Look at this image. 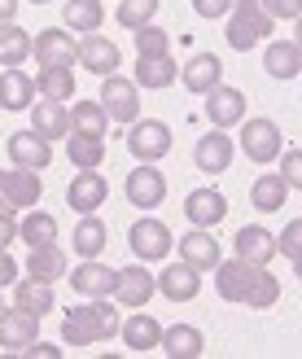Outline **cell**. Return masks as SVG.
Here are the masks:
<instances>
[{
	"instance_id": "6da1fadb",
	"label": "cell",
	"mask_w": 302,
	"mask_h": 359,
	"mask_svg": "<svg viewBox=\"0 0 302 359\" xmlns=\"http://www.w3.org/2000/svg\"><path fill=\"white\" fill-rule=\"evenodd\" d=\"M276 27V18L259 5V0H233V9H228V48H237V53H250L259 48L263 40L272 35Z\"/></svg>"
},
{
	"instance_id": "7a4b0ae2",
	"label": "cell",
	"mask_w": 302,
	"mask_h": 359,
	"mask_svg": "<svg viewBox=\"0 0 302 359\" xmlns=\"http://www.w3.org/2000/svg\"><path fill=\"white\" fill-rule=\"evenodd\" d=\"M237 149L250 158V163L268 167V163H276V158H280V149H285V136H280V128H276L272 118H241Z\"/></svg>"
},
{
	"instance_id": "3957f363",
	"label": "cell",
	"mask_w": 302,
	"mask_h": 359,
	"mask_svg": "<svg viewBox=\"0 0 302 359\" xmlns=\"http://www.w3.org/2000/svg\"><path fill=\"white\" fill-rule=\"evenodd\" d=\"M44 197V184H40V171L31 167H5L0 171V210H31L35 202Z\"/></svg>"
},
{
	"instance_id": "277c9868",
	"label": "cell",
	"mask_w": 302,
	"mask_h": 359,
	"mask_svg": "<svg viewBox=\"0 0 302 359\" xmlns=\"http://www.w3.org/2000/svg\"><path fill=\"white\" fill-rule=\"evenodd\" d=\"M128 245H132V255L140 259V263H163L171 250H175V237H171V228L163 224V219H136L132 224V232H128Z\"/></svg>"
},
{
	"instance_id": "5b68a950",
	"label": "cell",
	"mask_w": 302,
	"mask_h": 359,
	"mask_svg": "<svg viewBox=\"0 0 302 359\" xmlns=\"http://www.w3.org/2000/svg\"><path fill=\"white\" fill-rule=\"evenodd\" d=\"M101 110L110 114V123H136L140 118V88H136V79H123L118 70L105 75V83H101Z\"/></svg>"
},
{
	"instance_id": "8992f818",
	"label": "cell",
	"mask_w": 302,
	"mask_h": 359,
	"mask_svg": "<svg viewBox=\"0 0 302 359\" xmlns=\"http://www.w3.org/2000/svg\"><path fill=\"white\" fill-rule=\"evenodd\" d=\"M128 154L136 163H158V158L171 154V128L158 118H136L128 132Z\"/></svg>"
},
{
	"instance_id": "52a82bcc",
	"label": "cell",
	"mask_w": 302,
	"mask_h": 359,
	"mask_svg": "<svg viewBox=\"0 0 302 359\" xmlns=\"http://www.w3.org/2000/svg\"><path fill=\"white\" fill-rule=\"evenodd\" d=\"M158 294V276L149 272L145 263H132V267H114V302H123V307H145V302Z\"/></svg>"
},
{
	"instance_id": "ba28073f",
	"label": "cell",
	"mask_w": 302,
	"mask_h": 359,
	"mask_svg": "<svg viewBox=\"0 0 302 359\" xmlns=\"http://www.w3.org/2000/svg\"><path fill=\"white\" fill-rule=\"evenodd\" d=\"M31 57L40 66H75L79 40L66 27H44L40 35H31Z\"/></svg>"
},
{
	"instance_id": "9c48e42d",
	"label": "cell",
	"mask_w": 302,
	"mask_h": 359,
	"mask_svg": "<svg viewBox=\"0 0 302 359\" xmlns=\"http://www.w3.org/2000/svg\"><path fill=\"white\" fill-rule=\"evenodd\" d=\"M35 337H40V316H31L22 311L13 302V307L0 311V351H9V355H22Z\"/></svg>"
},
{
	"instance_id": "30bf717a",
	"label": "cell",
	"mask_w": 302,
	"mask_h": 359,
	"mask_svg": "<svg viewBox=\"0 0 302 359\" xmlns=\"http://www.w3.org/2000/svg\"><path fill=\"white\" fill-rule=\"evenodd\" d=\"M233 158H237V145H233V136H228L224 128L206 132L198 145H193V167L206 171V175H224L228 167H233Z\"/></svg>"
},
{
	"instance_id": "8fae6325",
	"label": "cell",
	"mask_w": 302,
	"mask_h": 359,
	"mask_svg": "<svg viewBox=\"0 0 302 359\" xmlns=\"http://www.w3.org/2000/svg\"><path fill=\"white\" fill-rule=\"evenodd\" d=\"M128 202L136 210H153V206H163V197H167V175L158 171V163H140L132 175H128Z\"/></svg>"
},
{
	"instance_id": "7c38bea8",
	"label": "cell",
	"mask_w": 302,
	"mask_h": 359,
	"mask_svg": "<svg viewBox=\"0 0 302 359\" xmlns=\"http://www.w3.org/2000/svg\"><path fill=\"white\" fill-rule=\"evenodd\" d=\"M118 62H123V53H118V44L114 40H105L101 31H88L83 40H79V57H75V66H83L88 75H114L118 70Z\"/></svg>"
},
{
	"instance_id": "4fadbf2b",
	"label": "cell",
	"mask_w": 302,
	"mask_h": 359,
	"mask_svg": "<svg viewBox=\"0 0 302 359\" xmlns=\"http://www.w3.org/2000/svg\"><path fill=\"white\" fill-rule=\"evenodd\" d=\"M62 342L66 346H79V351L101 342V325H97V311H92V302H88V298L79 302V307H66L62 311Z\"/></svg>"
},
{
	"instance_id": "5bb4252c",
	"label": "cell",
	"mask_w": 302,
	"mask_h": 359,
	"mask_svg": "<svg viewBox=\"0 0 302 359\" xmlns=\"http://www.w3.org/2000/svg\"><path fill=\"white\" fill-rule=\"evenodd\" d=\"M206 118L215 123V128H224V132L237 128V123L245 118V93H241V88H228V83L219 79V83L206 93Z\"/></svg>"
},
{
	"instance_id": "9a60e30c",
	"label": "cell",
	"mask_w": 302,
	"mask_h": 359,
	"mask_svg": "<svg viewBox=\"0 0 302 359\" xmlns=\"http://www.w3.org/2000/svg\"><path fill=\"white\" fill-rule=\"evenodd\" d=\"M184 219L193 224V228H215V224H224L228 219V197L219 193V189H193L188 197H184Z\"/></svg>"
},
{
	"instance_id": "2e32d148",
	"label": "cell",
	"mask_w": 302,
	"mask_h": 359,
	"mask_svg": "<svg viewBox=\"0 0 302 359\" xmlns=\"http://www.w3.org/2000/svg\"><path fill=\"white\" fill-rule=\"evenodd\" d=\"M105 197H110V184L101 180V171H79L75 180H70V189H66V202L75 215H97L105 206Z\"/></svg>"
},
{
	"instance_id": "e0dca14e",
	"label": "cell",
	"mask_w": 302,
	"mask_h": 359,
	"mask_svg": "<svg viewBox=\"0 0 302 359\" xmlns=\"http://www.w3.org/2000/svg\"><path fill=\"white\" fill-rule=\"evenodd\" d=\"M31 132L44 136L48 145L53 140H66L70 136V105L66 101H48V97L31 101Z\"/></svg>"
},
{
	"instance_id": "ac0fdd59",
	"label": "cell",
	"mask_w": 302,
	"mask_h": 359,
	"mask_svg": "<svg viewBox=\"0 0 302 359\" xmlns=\"http://www.w3.org/2000/svg\"><path fill=\"white\" fill-rule=\"evenodd\" d=\"M175 250H180V259L188 267H198V272H215V263L224 259V250H219V241H215L210 228H188Z\"/></svg>"
},
{
	"instance_id": "d6986e66",
	"label": "cell",
	"mask_w": 302,
	"mask_h": 359,
	"mask_svg": "<svg viewBox=\"0 0 302 359\" xmlns=\"http://www.w3.org/2000/svg\"><path fill=\"white\" fill-rule=\"evenodd\" d=\"M158 294L171 298V302H193L202 294V272L198 267H188L184 259L180 263H167L163 272H158Z\"/></svg>"
},
{
	"instance_id": "ffe728a7",
	"label": "cell",
	"mask_w": 302,
	"mask_h": 359,
	"mask_svg": "<svg viewBox=\"0 0 302 359\" xmlns=\"http://www.w3.org/2000/svg\"><path fill=\"white\" fill-rule=\"evenodd\" d=\"M136 88H153V93H163L180 79V66H175L171 53H136Z\"/></svg>"
},
{
	"instance_id": "44dd1931",
	"label": "cell",
	"mask_w": 302,
	"mask_h": 359,
	"mask_svg": "<svg viewBox=\"0 0 302 359\" xmlns=\"http://www.w3.org/2000/svg\"><path fill=\"white\" fill-rule=\"evenodd\" d=\"M70 290H75L79 298L114 294V267H105L101 259H83L79 267H70Z\"/></svg>"
},
{
	"instance_id": "7402d4cb",
	"label": "cell",
	"mask_w": 302,
	"mask_h": 359,
	"mask_svg": "<svg viewBox=\"0 0 302 359\" xmlns=\"http://www.w3.org/2000/svg\"><path fill=\"white\" fill-rule=\"evenodd\" d=\"M254 267L259 263H250V259H219L215 263V290H219V298L224 302H245V290H250V276H254Z\"/></svg>"
},
{
	"instance_id": "603a6c76",
	"label": "cell",
	"mask_w": 302,
	"mask_h": 359,
	"mask_svg": "<svg viewBox=\"0 0 302 359\" xmlns=\"http://www.w3.org/2000/svg\"><path fill=\"white\" fill-rule=\"evenodd\" d=\"M219 79H224V62L215 57V53H193V57L180 66V83L193 97H206Z\"/></svg>"
},
{
	"instance_id": "cb8c5ba5",
	"label": "cell",
	"mask_w": 302,
	"mask_h": 359,
	"mask_svg": "<svg viewBox=\"0 0 302 359\" xmlns=\"http://www.w3.org/2000/svg\"><path fill=\"white\" fill-rule=\"evenodd\" d=\"M9 163L13 167H31V171H44L53 163V145L44 136H35L31 128L27 132H13L9 136Z\"/></svg>"
},
{
	"instance_id": "d4e9b609",
	"label": "cell",
	"mask_w": 302,
	"mask_h": 359,
	"mask_svg": "<svg viewBox=\"0 0 302 359\" xmlns=\"http://www.w3.org/2000/svg\"><path fill=\"white\" fill-rule=\"evenodd\" d=\"M118 337H123V346H128V351L145 355V351H158V342H163V325L136 307V316H128L118 325Z\"/></svg>"
},
{
	"instance_id": "484cf974",
	"label": "cell",
	"mask_w": 302,
	"mask_h": 359,
	"mask_svg": "<svg viewBox=\"0 0 302 359\" xmlns=\"http://www.w3.org/2000/svg\"><path fill=\"white\" fill-rule=\"evenodd\" d=\"M233 255L250 259V263H272L276 259V237L263 224H245V228H237V237H233Z\"/></svg>"
},
{
	"instance_id": "4316f807",
	"label": "cell",
	"mask_w": 302,
	"mask_h": 359,
	"mask_svg": "<svg viewBox=\"0 0 302 359\" xmlns=\"http://www.w3.org/2000/svg\"><path fill=\"white\" fill-rule=\"evenodd\" d=\"M31 101H35V79L22 75V66H5V75H0V110H31Z\"/></svg>"
},
{
	"instance_id": "83f0119b",
	"label": "cell",
	"mask_w": 302,
	"mask_h": 359,
	"mask_svg": "<svg viewBox=\"0 0 302 359\" xmlns=\"http://www.w3.org/2000/svg\"><path fill=\"white\" fill-rule=\"evenodd\" d=\"M263 70H268L272 79H298L302 75V53L294 40H272L263 48Z\"/></svg>"
},
{
	"instance_id": "f1b7e54d",
	"label": "cell",
	"mask_w": 302,
	"mask_h": 359,
	"mask_svg": "<svg viewBox=\"0 0 302 359\" xmlns=\"http://www.w3.org/2000/svg\"><path fill=\"white\" fill-rule=\"evenodd\" d=\"M66 272H70V267H66V255L57 250V241H53V245H35L31 255H27V276H31V280L57 285Z\"/></svg>"
},
{
	"instance_id": "f546056e",
	"label": "cell",
	"mask_w": 302,
	"mask_h": 359,
	"mask_svg": "<svg viewBox=\"0 0 302 359\" xmlns=\"http://www.w3.org/2000/svg\"><path fill=\"white\" fill-rule=\"evenodd\" d=\"M163 355L167 359H198L202 355V346H206V337H202V329H193V325H171V329H163Z\"/></svg>"
},
{
	"instance_id": "4dcf8cb0",
	"label": "cell",
	"mask_w": 302,
	"mask_h": 359,
	"mask_svg": "<svg viewBox=\"0 0 302 359\" xmlns=\"http://www.w3.org/2000/svg\"><path fill=\"white\" fill-rule=\"evenodd\" d=\"M250 202H254V210H259V215H276L280 206L289 202V184L280 180V171H276V175L263 171V175L254 180V184H250Z\"/></svg>"
},
{
	"instance_id": "1f68e13d",
	"label": "cell",
	"mask_w": 302,
	"mask_h": 359,
	"mask_svg": "<svg viewBox=\"0 0 302 359\" xmlns=\"http://www.w3.org/2000/svg\"><path fill=\"white\" fill-rule=\"evenodd\" d=\"M35 97L70 101L75 97V70L70 66H40V75H35Z\"/></svg>"
},
{
	"instance_id": "d6a6232c",
	"label": "cell",
	"mask_w": 302,
	"mask_h": 359,
	"mask_svg": "<svg viewBox=\"0 0 302 359\" xmlns=\"http://www.w3.org/2000/svg\"><path fill=\"white\" fill-rule=\"evenodd\" d=\"M18 241H22L27 250L53 245V241H57V219H53L48 210H35V206H31L27 219H18Z\"/></svg>"
},
{
	"instance_id": "836d02e7",
	"label": "cell",
	"mask_w": 302,
	"mask_h": 359,
	"mask_svg": "<svg viewBox=\"0 0 302 359\" xmlns=\"http://www.w3.org/2000/svg\"><path fill=\"white\" fill-rule=\"evenodd\" d=\"M66 154L79 171H92L105 163V136H83V132H70L66 136Z\"/></svg>"
},
{
	"instance_id": "e575fe53",
	"label": "cell",
	"mask_w": 302,
	"mask_h": 359,
	"mask_svg": "<svg viewBox=\"0 0 302 359\" xmlns=\"http://www.w3.org/2000/svg\"><path fill=\"white\" fill-rule=\"evenodd\" d=\"M105 241H110V232H105V224L97 219V215H79V224H75V255L79 259H101Z\"/></svg>"
},
{
	"instance_id": "d590c367",
	"label": "cell",
	"mask_w": 302,
	"mask_h": 359,
	"mask_svg": "<svg viewBox=\"0 0 302 359\" xmlns=\"http://www.w3.org/2000/svg\"><path fill=\"white\" fill-rule=\"evenodd\" d=\"M276 298H280V280L272 276V267H268V263H259V267H254V276H250V290H245V307L268 311V307H276Z\"/></svg>"
},
{
	"instance_id": "8d00e7d4",
	"label": "cell",
	"mask_w": 302,
	"mask_h": 359,
	"mask_svg": "<svg viewBox=\"0 0 302 359\" xmlns=\"http://www.w3.org/2000/svg\"><path fill=\"white\" fill-rule=\"evenodd\" d=\"M105 22V0H66V31H101Z\"/></svg>"
},
{
	"instance_id": "74e56055",
	"label": "cell",
	"mask_w": 302,
	"mask_h": 359,
	"mask_svg": "<svg viewBox=\"0 0 302 359\" xmlns=\"http://www.w3.org/2000/svg\"><path fill=\"white\" fill-rule=\"evenodd\" d=\"M70 132L105 136V132H110V114L101 110V101H75V105H70Z\"/></svg>"
},
{
	"instance_id": "f35d334b",
	"label": "cell",
	"mask_w": 302,
	"mask_h": 359,
	"mask_svg": "<svg viewBox=\"0 0 302 359\" xmlns=\"http://www.w3.org/2000/svg\"><path fill=\"white\" fill-rule=\"evenodd\" d=\"M18 285V294H13V302H18V307H22V311H31V316H48L53 311V285H44V280H13Z\"/></svg>"
},
{
	"instance_id": "ab89813d",
	"label": "cell",
	"mask_w": 302,
	"mask_h": 359,
	"mask_svg": "<svg viewBox=\"0 0 302 359\" xmlns=\"http://www.w3.org/2000/svg\"><path fill=\"white\" fill-rule=\"evenodd\" d=\"M31 57V35L9 22V27H0V66H22Z\"/></svg>"
},
{
	"instance_id": "60d3db41",
	"label": "cell",
	"mask_w": 302,
	"mask_h": 359,
	"mask_svg": "<svg viewBox=\"0 0 302 359\" xmlns=\"http://www.w3.org/2000/svg\"><path fill=\"white\" fill-rule=\"evenodd\" d=\"M118 27H128V31H136V27H145V22H158V0H118Z\"/></svg>"
},
{
	"instance_id": "b9f144b4",
	"label": "cell",
	"mask_w": 302,
	"mask_h": 359,
	"mask_svg": "<svg viewBox=\"0 0 302 359\" xmlns=\"http://www.w3.org/2000/svg\"><path fill=\"white\" fill-rule=\"evenodd\" d=\"M92 302V311H97V325H101V342H110V337H118V325H123V316H118V302L105 294V298H88Z\"/></svg>"
},
{
	"instance_id": "7bdbcfd3",
	"label": "cell",
	"mask_w": 302,
	"mask_h": 359,
	"mask_svg": "<svg viewBox=\"0 0 302 359\" xmlns=\"http://www.w3.org/2000/svg\"><path fill=\"white\" fill-rule=\"evenodd\" d=\"M136 53H171V35L158 27V22H145V27H136Z\"/></svg>"
},
{
	"instance_id": "ee69618b",
	"label": "cell",
	"mask_w": 302,
	"mask_h": 359,
	"mask_svg": "<svg viewBox=\"0 0 302 359\" xmlns=\"http://www.w3.org/2000/svg\"><path fill=\"white\" fill-rule=\"evenodd\" d=\"M276 255H285V259L302 255V219H289L285 228L276 232Z\"/></svg>"
},
{
	"instance_id": "f6af8a7d",
	"label": "cell",
	"mask_w": 302,
	"mask_h": 359,
	"mask_svg": "<svg viewBox=\"0 0 302 359\" xmlns=\"http://www.w3.org/2000/svg\"><path fill=\"white\" fill-rule=\"evenodd\" d=\"M280 180L302 193V149H280Z\"/></svg>"
},
{
	"instance_id": "bcb514c9",
	"label": "cell",
	"mask_w": 302,
	"mask_h": 359,
	"mask_svg": "<svg viewBox=\"0 0 302 359\" xmlns=\"http://www.w3.org/2000/svg\"><path fill=\"white\" fill-rule=\"evenodd\" d=\"M259 5L268 9V13L276 18V22H280V18H289V22H294V18L302 13V0H259Z\"/></svg>"
},
{
	"instance_id": "7dc6e473",
	"label": "cell",
	"mask_w": 302,
	"mask_h": 359,
	"mask_svg": "<svg viewBox=\"0 0 302 359\" xmlns=\"http://www.w3.org/2000/svg\"><path fill=\"white\" fill-rule=\"evenodd\" d=\"M233 0H193V13L198 18H228Z\"/></svg>"
},
{
	"instance_id": "c3c4849f",
	"label": "cell",
	"mask_w": 302,
	"mask_h": 359,
	"mask_svg": "<svg viewBox=\"0 0 302 359\" xmlns=\"http://www.w3.org/2000/svg\"><path fill=\"white\" fill-rule=\"evenodd\" d=\"M18 241V219H13V210H0V250H9Z\"/></svg>"
},
{
	"instance_id": "681fc988",
	"label": "cell",
	"mask_w": 302,
	"mask_h": 359,
	"mask_svg": "<svg viewBox=\"0 0 302 359\" xmlns=\"http://www.w3.org/2000/svg\"><path fill=\"white\" fill-rule=\"evenodd\" d=\"M13 280H18V259L9 255V250H0V290H9Z\"/></svg>"
},
{
	"instance_id": "f907efd6",
	"label": "cell",
	"mask_w": 302,
	"mask_h": 359,
	"mask_svg": "<svg viewBox=\"0 0 302 359\" xmlns=\"http://www.w3.org/2000/svg\"><path fill=\"white\" fill-rule=\"evenodd\" d=\"M22 355H31V359H62V346H57V342H40V337H35Z\"/></svg>"
},
{
	"instance_id": "816d5d0a",
	"label": "cell",
	"mask_w": 302,
	"mask_h": 359,
	"mask_svg": "<svg viewBox=\"0 0 302 359\" xmlns=\"http://www.w3.org/2000/svg\"><path fill=\"white\" fill-rule=\"evenodd\" d=\"M18 22V0H0V27Z\"/></svg>"
},
{
	"instance_id": "f5cc1de1",
	"label": "cell",
	"mask_w": 302,
	"mask_h": 359,
	"mask_svg": "<svg viewBox=\"0 0 302 359\" xmlns=\"http://www.w3.org/2000/svg\"><path fill=\"white\" fill-rule=\"evenodd\" d=\"M294 44H298V53H302V13L294 18Z\"/></svg>"
},
{
	"instance_id": "db71d44e",
	"label": "cell",
	"mask_w": 302,
	"mask_h": 359,
	"mask_svg": "<svg viewBox=\"0 0 302 359\" xmlns=\"http://www.w3.org/2000/svg\"><path fill=\"white\" fill-rule=\"evenodd\" d=\"M289 263H294V276L302 280V255H298V259H289Z\"/></svg>"
},
{
	"instance_id": "11a10c76",
	"label": "cell",
	"mask_w": 302,
	"mask_h": 359,
	"mask_svg": "<svg viewBox=\"0 0 302 359\" xmlns=\"http://www.w3.org/2000/svg\"><path fill=\"white\" fill-rule=\"evenodd\" d=\"M31 5H48V0H31Z\"/></svg>"
},
{
	"instance_id": "9f6ffc18",
	"label": "cell",
	"mask_w": 302,
	"mask_h": 359,
	"mask_svg": "<svg viewBox=\"0 0 302 359\" xmlns=\"http://www.w3.org/2000/svg\"><path fill=\"white\" fill-rule=\"evenodd\" d=\"M0 311H5V298H0Z\"/></svg>"
}]
</instances>
